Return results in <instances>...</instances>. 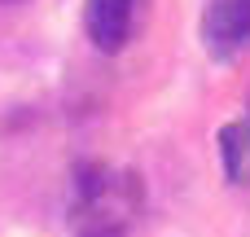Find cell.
Listing matches in <instances>:
<instances>
[{"label": "cell", "instance_id": "cell-1", "mask_svg": "<svg viewBox=\"0 0 250 237\" xmlns=\"http://www.w3.org/2000/svg\"><path fill=\"white\" fill-rule=\"evenodd\" d=\"M141 18H145V0H88L83 4V31L92 48L101 53H123Z\"/></svg>", "mask_w": 250, "mask_h": 237}, {"label": "cell", "instance_id": "cell-2", "mask_svg": "<svg viewBox=\"0 0 250 237\" xmlns=\"http://www.w3.org/2000/svg\"><path fill=\"white\" fill-rule=\"evenodd\" d=\"M202 40L215 62H233L250 48V0H207Z\"/></svg>", "mask_w": 250, "mask_h": 237}, {"label": "cell", "instance_id": "cell-3", "mask_svg": "<svg viewBox=\"0 0 250 237\" xmlns=\"http://www.w3.org/2000/svg\"><path fill=\"white\" fill-rule=\"evenodd\" d=\"M220 163H224V176L233 185L246 180V172H250V128L246 123L220 128Z\"/></svg>", "mask_w": 250, "mask_h": 237}, {"label": "cell", "instance_id": "cell-4", "mask_svg": "<svg viewBox=\"0 0 250 237\" xmlns=\"http://www.w3.org/2000/svg\"><path fill=\"white\" fill-rule=\"evenodd\" d=\"M4 4H13V0H4Z\"/></svg>", "mask_w": 250, "mask_h": 237}]
</instances>
